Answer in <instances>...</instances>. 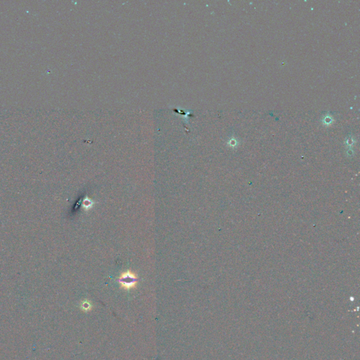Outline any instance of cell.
I'll return each instance as SVG.
<instances>
[{
    "instance_id": "1",
    "label": "cell",
    "mask_w": 360,
    "mask_h": 360,
    "mask_svg": "<svg viewBox=\"0 0 360 360\" xmlns=\"http://www.w3.org/2000/svg\"><path fill=\"white\" fill-rule=\"evenodd\" d=\"M117 281L122 288L125 290H129L131 288H135V286H137L138 278L134 273L128 270L122 273Z\"/></svg>"
},
{
    "instance_id": "2",
    "label": "cell",
    "mask_w": 360,
    "mask_h": 360,
    "mask_svg": "<svg viewBox=\"0 0 360 360\" xmlns=\"http://www.w3.org/2000/svg\"><path fill=\"white\" fill-rule=\"evenodd\" d=\"M333 122H334V118H333V117L329 113L326 114L325 116L322 117V119H321L322 125L326 127H329L333 125Z\"/></svg>"
},
{
    "instance_id": "3",
    "label": "cell",
    "mask_w": 360,
    "mask_h": 360,
    "mask_svg": "<svg viewBox=\"0 0 360 360\" xmlns=\"http://www.w3.org/2000/svg\"><path fill=\"white\" fill-rule=\"evenodd\" d=\"M93 205H94V202L91 200V199H89L88 197H87L86 199H85L83 200V201H82V207L87 210L91 209L93 207Z\"/></svg>"
},
{
    "instance_id": "4",
    "label": "cell",
    "mask_w": 360,
    "mask_h": 360,
    "mask_svg": "<svg viewBox=\"0 0 360 360\" xmlns=\"http://www.w3.org/2000/svg\"><path fill=\"white\" fill-rule=\"evenodd\" d=\"M82 308L85 311H89L91 308V305L89 301H85L82 304Z\"/></svg>"
},
{
    "instance_id": "5",
    "label": "cell",
    "mask_w": 360,
    "mask_h": 360,
    "mask_svg": "<svg viewBox=\"0 0 360 360\" xmlns=\"http://www.w3.org/2000/svg\"><path fill=\"white\" fill-rule=\"evenodd\" d=\"M229 142L231 143V146H235L236 144H237V141L236 140V139L234 137H232L231 139V140L229 141Z\"/></svg>"
}]
</instances>
